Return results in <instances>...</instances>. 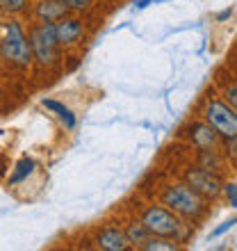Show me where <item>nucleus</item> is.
Listing matches in <instances>:
<instances>
[{
    "instance_id": "nucleus-10",
    "label": "nucleus",
    "mask_w": 237,
    "mask_h": 251,
    "mask_svg": "<svg viewBox=\"0 0 237 251\" xmlns=\"http://www.w3.org/2000/svg\"><path fill=\"white\" fill-rule=\"evenodd\" d=\"M190 137L198 149H214V144H217V139H219V132L205 121V124H194L191 126Z\"/></svg>"
},
{
    "instance_id": "nucleus-21",
    "label": "nucleus",
    "mask_w": 237,
    "mask_h": 251,
    "mask_svg": "<svg viewBox=\"0 0 237 251\" xmlns=\"http://www.w3.org/2000/svg\"><path fill=\"white\" fill-rule=\"evenodd\" d=\"M228 16H231V9H226V12H221V14L217 16V19H219V21H224V19H228Z\"/></svg>"
},
{
    "instance_id": "nucleus-5",
    "label": "nucleus",
    "mask_w": 237,
    "mask_h": 251,
    "mask_svg": "<svg viewBox=\"0 0 237 251\" xmlns=\"http://www.w3.org/2000/svg\"><path fill=\"white\" fill-rule=\"evenodd\" d=\"M205 121L226 139H237V112L221 100H210L205 107Z\"/></svg>"
},
{
    "instance_id": "nucleus-15",
    "label": "nucleus",
    "mask_w": 237,
    "mask_h": 251,
    "mask_svg": "<svg viewBox=\"0 0 237 251\" xmlns=\"http://www.w3.org/2000/svg\"><path fill=\"white\" fill-rule=\"evenodd\" d=\"M201 167L210 169V172H219V167H221V158H219L212 149H210V151H208V149H203V151H201Z\"/></svg>"
},
{
    "instance_id": "nucleus-3",
    "label": "nucleus",
    "mask_w": 237,
    "mask_h": 251,
    "mask_svg": "<svg viewBox=\"0 0 237 251\" xmlns=\"http://www.w3.org/2000/svg\"><path fill=\"white\" fill-rule=\"evenodd\" d=\"M30 48H32V60H37L41 66H53L59 60V44L55 34V23L41 21L39 25L30 30Z\"/></svg>"
},
{
    "instance_id": "nucleus-19",
    "label": "nucleus",
    "mask_w": 237,
    "mask_h": 251,
    "mask_svg": "<svg viewBox=\"0 0 237 251\" xmlns=\"http://www.w3.org/2000/svg\"><path fill=\"white\" fill-rule=\"evenodd\" d=\"M235 224H237V219H228V222H224L221 226H217V228L212 231V238H219V235H224V233H226V231H231V228H233Z\"/></svg>"
},
{
    "instance_id": "nucleus-1",
    "label": "nucleus",
    "mask_w": 237,
    "mask_h": 251,
    "mask_svg": "<svg viewBox=\"0 0 237 251\" xmlns=\"http://www.w3.org/2000/svg\"><path fill=\"white\" fill-rule=\"evenodd\" d=\"M0 57L9 64L25 69L32 62V48H30V39H27L25 30L19 21H7L5 23V34L0 37Z\"/></svg>"
},
{
    "instance_id": "nucleus-16",
    "label": "nucleus",
    "mask_w": 237,
    "mask_h": 251,
    "mask_svg": "<svg viewBox=\"0 0 237 251\" xmlns=\"http://www.w3.org/2000/svg\"><path fill=\"white\" fill-rule=\"evenodd\" d=\"M27 9V0H0V14H21Z\"/></svg>"
},
{
    "instance_id": "nucleus-12",
    "label": "nucleus",
    "mask_w": 237,
    "mask_h": 251,
    "mask_svg": "<svg viewBox=\"0 0 237 251\" xmlns=\"http://www.w3.org/2000/svg\"><path fill=\"white\" fill-rule=\"evenodd\" d=\"M32 172H34V160L32 158H21L19 165L14 167L12 176H9V185H19V183H23Z\"/></svg>"
},
{
    "instance_id": "nucleus-9",
    "label": "nucleus",
    "mask_w": 237,
    "mask_h": 251,
    "mask_svg": "<svg viewBox=\"0 0 237 251\" xmlns=\"http://www.w3.org/2000/svg\"><path fill=\"white\" fill-rule=\"evenodd\" d=\"M34 14H37L39 21H50V23H55V21L69 16V7L62 5L59 0H39L37 7H34Z\"/></svg>"
},
{
    "instance_id": "nucleus-17",
    "label": "nucleus",
    "mask_w": 237,
    "mask_h": 251,
    "mask_svg": "<svg viewBox=\"0 0 237 251\" xmlns=\"http://www.w3.org/2000/svg\"><path fill=\"white\" fill-rule=\"evenodd\" d=\"M59 2L69 7V12H85L92 5V0H59Z\"/></svg>"
},
{
    "instance_id": "nucleus-7",
    "label": "nucleus",
    "mask_w": 237,
    "mask_h": 251,
    "mask_svg": "<svg viewBox=\"0 0 237 251\" xmlns=\"http://www.w3.org/2000/svg\"><path fill=\"white\" fill-rule=\"evenodd\" d=\"M82 21L71 19V16H64V19L55 21V34H57V44L59 46H73L78 44L80 37H82Z\"/></svg>"
},
{
    "instance_id": "nucleus-2",
    "label": "nucleus",
    "mask_w": 237,
    "mask_h": 251,
    "mask_svg": "<svg viewBox=\"0 0 237 251\" xmlns=\"http://www.w3.org/2000/svg\"><path fill=\"white\" fill-rule=\"evenodd\" d=\"M142 224L148 228L151 235H160V238H169L183 242L190 235V228L173 215L171 210H166L162 205H151L142 217Z\"/></svg>"
},
{
    "instance_id": "nucleus-6",
    "label": "nucleus",
    "mask_w": 237,
    "mask_h": 251,
    "mask_svg": "<svg viewBox=\"0 0 237 251\" xmlns=\"http://www.w3.org/2000/svg\"><path fill=\"white\" fill-rule=\"evenodd\" d=\"M185 180L187 185L194 192H198L203 199H217L221 194V178L217 176V172H210L205 167H194L185 174Z\"/></svg>"
},
{
    "instance_id": "nucleus-18",
    "label": "nucleus",
    "mask_w": 237,
    "mask_h": 251,
    "mask_svg": "<svg viewBox=\"0 0 237 251\" xmlns=\"http://www.w3.org/2000/svg\"><path fill=\"white\" fill-rule=\"evenodd\" d=\"M221 192H224L226 199H228V205L237 208V183H226V185L221 187Z\"/></svg>"
},
{
    "instance_id": "nucleus-14",
    "label": "nucleus",
    "mask_w": 237,
    "mask_h": 251,
    "mask_svg": "<svg viewBox=\"0 0 237 251\" xmlns=\"http://www.w3.org/2000/svg\"><path fill=\"white\" fill-rule=\"evenodd\" d=\"M125 235H128V240H130V245L139 247L148 235H151V233H148V228H146L142 222H132V224L125 228Z\"/></svg>"
},
{
    "instance_id": "nucleus-11",
    "label": "nucleus",
    "mask_w": 237,
    "mask_h": 251,
    "mask_svg": "<svg viewBox=\"0 0 237 251\" xmlns=\"http://www.w3.org/2000/svg\"><path fill=\"white\" fill-rule=\"evenodd\" d=\"M44 107H48L50 112L57 114V119L64 124V128H69V130H73L75 128V124H78V119H75V114L71 112V107H66L64 103H59V100H44Z\"/></svg>"
},
{
    "instance_id": "nucleus-20",
    "label": "nucleus",
    "mask_w": 237,
    "mask_h": 251,
    "mask_svg": "<svg viewBox=\"0 0 237 251\" xmlns=\"http://www.w3.org/2000/svg\"><path fill=\"white\" fill-rule=\"evenodd\" d=\"M226 99H228L231 107L237 112V85H233V87H228V89H226Z\"/></svg>"
},
{
    "instance_id": "nucleus-4",
    "label": "nucleus",
    "mask_w": 237,
    "mask_h": 251,
    "mask_svg": "<svg viewBox=\"0 0 237 251\" xmlns=\"http://www.w3.org/2000/svg\"><path fill=\"white\" fill-rule=\"evenodd\" d=\"M162 201L169 205V210L190 219H198L205 212V199L190 185H169L162 194Z\"/></svg>"
},
{
    "instance_id": "nucleus-22",
    "label": "nucleus",
    "mask_w": 237,
    "mask_h": 251,
    "mask_svg": "<svg viewBox=\"0 0 237 251\" xmlns=\"http://www.w3.org/2000/svg\"><path fill=\"white\" fill-rule=\"evenodd\" d=\"M148 2H151V0H137V7H139V9H142V7H146V5H148Z\"/></svg>"
},
{
    "instance_id": "nucleus-13",
    "label": "nucleus",
    "mask_w": 237,
    "mask_h": 251,
    "mask_svg": "<svg viewBox=\"0 0 237 251\" xmlns=\"http://www.w3.org/2000/svg\"><path fill=\"white\" fill-rule=\"evenodd\" d=\"M139 249L144 251H176L178 247L169 242V238H160V235H148V238L139 245Z\"/></svg>"
},
{
    "instance_id": "nucleus-8",
    "label": "nucleus",
    "mask_w": 237,
    "mask_h": 251,
    "mask_svg": "<svg viewBox=\"0 0 237 251\" xmlns=\"http://www.w3.org/2000/svg\"><path fill=\"white\" fill-rule=\"evenodd\" d=\"M96 245L103 251H125V249H130V240H128L125 231L110 226V228H103L96 235Z\"/></svg>"
},
{
    "instance_id": "nucleus-23",
    "label": "nucleus",
    "mask_w": 237,
    "mask_h": 251,
    "mask_svg": "<svg viewBox=\"0 0 237 251\" xmlns=\"http://www.w3.org/2000/svg\"><path fill=\"white\" fill-rule=\"evenodd\" d=\"M0 99H2V92H0Z\"/></svg>"
}]
</instances>
